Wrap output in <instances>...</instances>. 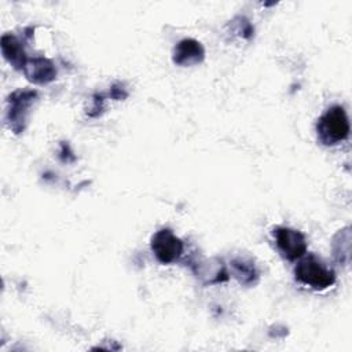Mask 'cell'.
<instances>
[{"instance_id":"1","label":"cell","mask_w":352,"mask_h":352,"mask_svg":"<svg viewBox=\"0 0 352 352\" xmlns=\"http://www.w3.org/2000/svg\"><path fill=\"white\" fill-rule=\"evenodd\" d=\"M296 279L315 290H324L334 285L336 274L319 257L308 254L301 258L294 268Z\"/></svg>"},{"instance_id":"2","label":"cell","mask_w":352,"mask_h":352,"mask_svg":"<svg viewBox=\"0 0 352 352\" xmlns=\"http://www.w3.org/2000/svg\"><path fill=\"white\" fill-rule=\"evenodd\" d=\"M351 126L348 116L342 106H331L318 120L316 132L319 140L326 146H333L345 140L349 135Z\"/></svg>"},{"instance_id":"3","label":"cell","mask_w":352,"mask_h":352,"mask_svg":"<svg viewBox=\"0 0 352 352\" xmlns=\"http://www.w3.org/2000/svg\"><path fill=\"white\" fill-rule=\"evenodd\" d=\"M37 99V92L33 89H18L8 98L7 121L12 132H23L28 121L29 109Z\"/></svg>"},{"instance_id":"4","label":"cell","mask_w":352,"mask_h":352,"mask_svg":"<svg viewBox=\"0 0 352 352\" xmlns=\"http://www.w3.org/2000/svg\"><path fill=\"white\" fill-rule=\"evenodd\" d=\"M151 250L155 258L162 264H170L176 261L184 249V245L179 236L169 228H162L151 236Z\"/></svg>"},{"instance_id":"5","label":"cell","mask_w":352,"mask_h":352,"mask_svg":"<svg viewBox=\"0 0 352 352\" xmlns=\"http://www.w3.org/2000/svg\"><path fill=\"white\" fill-rule=\"evenodd\" d=\"M274 238L278 249L287 260L301 258L307 252V239L304 234L289 227L274 228Z\"/></svg>"},{"instance_id":"6","label":"cell","mask_w":352,"mask_h":352,"mask_svg":"<svg viewBox=\"0 0 352 352\" xmlns=\"http://www.w3.org/2000/svg\"><path fill=\"white\" fill-rule=\"evenodd\" d=\"M22 70L26 78L34 84H47L56 77V67L52 60L41 56L28 59Z\"/></svg>"},{"instance_id":"7","label":"cell","mask_w":352,"mask_h":352,"mask_svg":"<svg viewBox=\"0 0 352 352\" xmlns=\"http://www.w3.org/2000/svg\"><path fill=\"white\" fill-rule=\"evenodd\" d=\"M172 58L179 66H192L204 60L205 50L199 41L194 38H183L176 44Z\"/></svg>"},{"instance_id":"8","label":"cell","mask_w":352,"mask_h":352,"mask_svg":"<svg viewBox=\"0 0 352 352\" xmlns=\"http://www.w3.org/2000/svg\"><path fill=\"white\" fill-rule=\"evenodd\" d=\"M1 52L4 58L14 66L15 69H23L28 58L23 51L21 41L14 34H4L1 37Z\"/></svg>"},{"instance_id":"9","label":"cell","mask_w":352,"mask_h":352,"mask_svg":"<svg viewBox=\"0 0 352 352\" xmlns=\"http://www.w3.org/2000/svg\"><path fill=\"white\" fill-rule=\"evenodd\" d=\"M232 271H234V276L241 282V283H252L254 280V278L257 276L256 268L250 261H246L243 258H235L231 263Z\"/></svg>"}]
</instances>
